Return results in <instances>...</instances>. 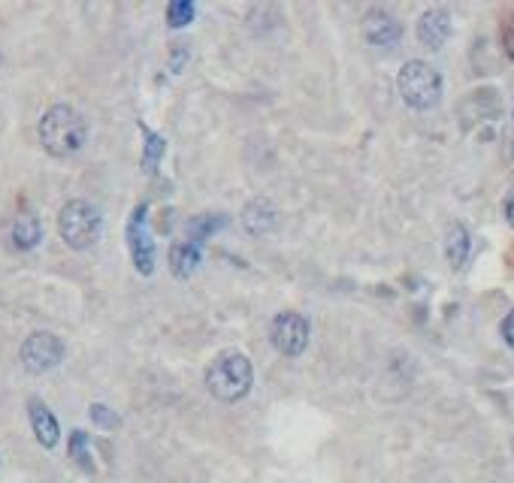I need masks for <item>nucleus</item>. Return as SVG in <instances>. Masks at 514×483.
<instances>
[{
	"mask_svg": "<svg viewBox=\"0 0 514 483\" xmlns=\"http://www.w3.org/2000/svg\"><path fill=\"white\" fill-rule=\"evenodd\" d=\"M40 142L52 158H73V154H79L85 149V142H89L85 118L73 106H64V103L52 106L40 118Z\"/></svg>",
	"mask_w": 514,
	"mask_h": 483,
	"instance_id": "1",
	"label": "nucleus"
},
{
	"mask_svg": "<svg viewBox=\"0 0 514 483\" xmlns=\"http://www.w3.org/2000/svg\"><path fill=\"white\" fill-rule=\"evenodd\" d=\"M251 384H255V369H251L248 356L239 351L218 354L206 369V386L218 402L246 399Z\"/></svg>",
	"mask_w": 514,
	"mask_h": 483,
	"instance_id": "2",
	"label": "nucleus"
},
{
	"mask_svg": "<svg viewBox=\"0 0 514 483\" xmlns=\"http://www.w3.org/2000/svg\"><path fill=\"white\" fill-rule=\"evenodd\" d=\"M396 91L412 109H433L442 97V76L426 61H409L403 64L400 76H396Z\"/></svg>",
	"mask_w": 514,
	"mask_h": 483,
	"instance_id": "3",
	"label": "nucleus"
},
{
	"mask_svg": "<svg viewBox=\"0 0 514 483\" xmlns=\"http://www.w3.org/2000/svg\"><path fill=\"white\" fill-rule=\"evenodd\" d=\"M58 230H61V239L67 245L76 251H85L100 239L103 218L89 200H70L61 209V215H58Z\"/></svg>",
	"mask_w": 514,
	"mask_h": 483,
	"instance_id": "4",
	"label": "nucleus"
},
{
	"mask_svg": "<svg viewBox=\"0 0 514 483\" xmlns=\"http://www.w3.org/2000/svg\"><path fill=\"white\" fill-rule=\"evenodd\" d=\"M269 342L281 356H299L309 344V321L297 312H281L269 326Z\"/></svg>",
	"mask_w": 514,
	"mask_h": 483,
	"instance_id": "5",
	"label": "nucleus"
},
{
	"mask_svg": "<svg viewBox=\"0 0 514 483\" xmlns=\"http://www.w3.org/2000/svg\"><path fill=\"white\" fill-rule=\"evenodd\" d=\"M61 356H64V344H61V338L52 333H34V335H27V342L22 344V365L34 375L55 369V365L61 363Z\"/></svg>",
	"mask_w": 514,
	"mask_h": 483,
	"instance_id": "6",
	"label": "nucleus"
},
{
	"mask_svg": "<svg viewBox=\"0 0 514 483\" xmlns=\"http://www.w3.org/2000/svg\"><path fill=\"white\" fill-rule=\"evenodd\" d=\"M145 211H149L145 202H140V206L133 209L131 224H128V245H131V260H133V266H137V272L152 275V269H154V245L149 239V227H145Z\"/></svg>",
	"mask_w": 514,
	"mask_h": 483,
	"instance_id": "7",
	"label": "nucleus"
},
{
	"mask_svg": "<svg viewBox=\"0 0 514 483\" xmlns=\"http://www.w3.org/2000/svg\"><path fill=\"white\" fill-rule=\"evenodd\" d=\"M363 34H366V40H370V46L393 48L403 40V25L396 22L391 13H384V9H372L363 22Z\"/></svg>",
	"mask_w": 514,
	"mask_h": 483,
	"instance_id": "8",
	"label": "nucleus"
},
{
	"mask_svg": "<svg viewBox=\"0 0 514 483\" xmlns=\"http://www.w3.org/2000/svg\"><path fill=\"white\" fill-rule=\"evenodd\" d=\"M448 36H451V15L445 9H426L418 22V40L426 48H433V52H439L448 43Z\"/></svg>",
	"mask_w": 514,
	"mask_h": 483,
	"instance_id": "9",
	"label": "nucleus"
},
{
	"mask_svg": "<svg viewBox=\"0 0 514 483\" xmlns=\"http://www.w3.org/2000/svg\"><path fill=\"white\" fill-rule=\"evenodd\" d=\"M27 417H31V426H34L37 441H40L43 447L52 450L55 444H58V438H61V429H58L55 414L46 408V402L31 399V402H27Z\"/></svg>",
	"mask_w": 514,
	"mask_h": 483,
	"instance_id": "10",
	"label": "nucleus"
},
{
	"mask_svg": "<svg viewBox=\"0 0 514 483\" xmlns=\"http://www.w3.org/2000/svg\"><path fill=\"white\" fill-rule=\"evenodd\" d=\"M276 206L269 200H251L246 211H242V224L251 236H260V233H269V230L276 227Z\"/></svg>",
	"mask_w": 514,
	"mask_h": 483,
	"instance_id": "11",
	"label": "nucleus"
},
{
	"mask_svg": "<svg viewBox=\"0 0 514 483\" xmlns=\"http://www.w3.org/2000/svg\"><path fill=\"white\" fill-rule=\"evenodd\" d=\"M9 236H13V245L18 251L37 248V245H40V239H43L40 218H37L34 211H18L16 221H13V230H9Z\"/></svg>",
	"mask_w": 514,
	"mask_h": 483,
	"instance_id": "12",
	"label": "nucleus"
},
{
	"mask_svg": "<svg viewBox=\"0 0 514 483\" xmlns=\"http://www.w3.org/2000/svg\"><path fill=\"white\" fill-rule=\"evenodd\" d=\"M469 251H472L469 230L454 221V224L448 227V236H445V257H448L451 269H460L463 263H467V260H469Z\"/></svg>",
	"mask_w": 514,
	"mask_h": 483,
	"instance_id": "13",
	"label": "nucleus"
},
{
	"mask_svg": "<svg viewBox=\"0 0 514 483\" xmlns=\"http://www.w3.org/2000/svg\"><path fill=\"white\" fill-rule=\"evenodd\" d=\"M200 266V245H194V242H176V245L170 248V269L176 278H188L194 275V269Z\"/></svg>",
	"mask_w": 514,
	"mask_h": 483,
	"instance_id": "14",
	"label": "nucleus"
},
{
	"mask_svg": "<svg viewBox=\"0 0 514 483\" xmlns=\"http://www.w3.org/2000/svg\"><path fill=\"white\" fill-rule=\"evenodd\" d=\"M227 221L225 218H218V215H203V218H194V221H188V242H194V245H200L203 239H209L212 233H215V230H221L225 227Z\"/></svg>",
	"mask_w": 514,
	"mask_h": 483,
	"instance_id": "15",
	"label": "nucleus"
},
{
	"mask_svg": "<svg viewBox=\"0 0 514 483\" xmlns=\"http://www.w3.org/2000/svg\"><path fill=\"white\" fill-rule=\"evenodd\" d=\"M70 457H73V462H76L79 468L94 471V459H91V447H89V435H85L82 429H76V432L70 435Z\"/></svg>",
	"mask_w": 514,
	"mask_h": 483,
	"instance_id": "16",
	"label": "nucleus"
},
{
	"mask_svg": "<svg viewBox=\"0 0 514 483\" xmlns=\"http://www.w3.org/2000/svg\"><path fill=\"white\" fill-rule=\"evenodd\" d=\"M191 18H194L191 0H173V4L167 6V25L170 27H185V25H191Z\"/></svg>",
	"mask_w": 514,
	"mask_h": 483,
	"instance_id": "17",
	"label": "nucleus"
},
{
	"mask_svg": "<svg viewBox=\"0 0 514 483\" xmlns=\"http://www.w3.org/2000/svg\"><path fill=\"white\" fill-rule=\"evenodd\" d=\"M91 420L97 423V426H103V429L119 426V417H115L112 411H106V405H91Z\"/></svg>",
	"mask_w": 514,
	"mask_h": 483,
	"instance_id": "18",
	"label": "nucleus"
},
{
	"mask_svg": "<svg viewBox=\"0 0 514 483\" xmlns=\"http://www.w3.org/2000/svg\"><path fill=\"white\" fill-rule=\"evenodd\" d=\"M163 154V139L154 137V133H149V142H145V167L152 170V163L158 160Z\"/></svg>",
	"mask_w": 514,
	"mask_h": 483,
	"instance_id": "19",
	"label": "nucleus"
},
{
	"mask_svg": "<svg viewBox=\"0 0 514 483\" xmlns=\"http://www.w3.org/2000/svg\"><path fill=\"white\" fill-rule=\"evenodd\" d=\"M502 48H506V55L514 61V22L502 27Z\"/></svg>",
	"mask_w": 514,
	"mask_h": 483,
	"instance_id": "20",
	"label": "nucleus"
},
{
	"mask_svg": "<svg viewBox=\"0 0 514 483\" xmlns=\"http://www.w3.org/2000/svg\"><path fill=\"white\" fill-rule=\"evenodd\" d=\"M502 338H506L509 347H514V312L506 314V321H502Z\"/></svg>",
	"mask_w": 514,
	"mask_h": 483,
	"instance_id": "21",
	"label": "nucleus"
},
{
	"mask_svg": "<svg viewBox=\"0 0 514 483\" xmlns=\"http://www.w3.org/2000/svg\"><path fill=\"white\" fill-rule=\"evenodd\" d=\"M506 215H509V224L514 227V197H511V200L506 202Z\"/></svg>",
	"mask_w": 514,
	"mask_h": 483,
	"instance_id": "22",
	"label": "nucleus"
},
{
	"mask_svg": "<svg viewBox=\"0 0 514 483\" xmlns=\"http://www.w3.org/2000/svg\"><path fill=\"white\" fill-rule=\"evenodd\" d=\"M0 61H4V57H0Z\"/></svg>",
	"mask_w": 514,
	"mask_h": 483,
	"instance_id": "23",
	"label": "nucleus"
}]
</instances>
